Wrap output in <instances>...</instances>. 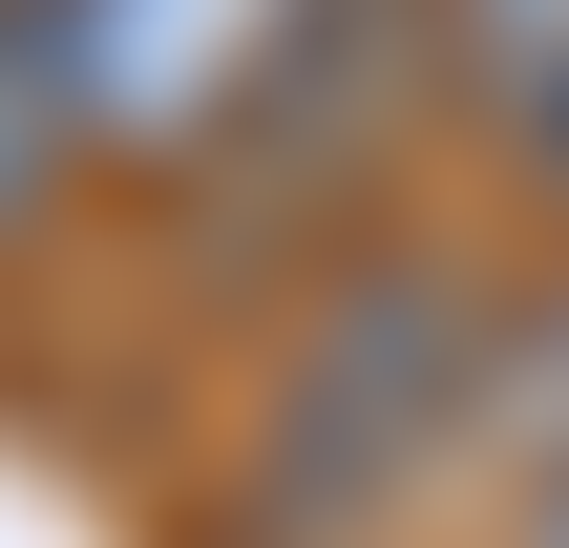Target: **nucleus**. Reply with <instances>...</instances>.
<instances>
[{"instance_id": "7ed1b4c3", "label": "nucleus", "mask_w": 569, "mask_h": 548, "mask_svg": "<svg viewBox=\"0 0 569 548\" xmlns=\"http://www.w3.org/2000/svg\"><path fill=\"white\" fill-rule=\"evenodd\" d=\"M422 42H443V106L528 190H569V0H422Z\"/></svg>"}, {"instance_id": "f257e3e1", "label": "nucleus", "mask_w": 569, "mask_h": 548, "mask_svg": "<svg viewBox=\"0 0 569 548\" xmlns=\"http://www.w3.org/2000/svg\"><path fill=\"white\" fill-rule=\"evenodd\" d=\"M486 338H507V296L465 275V253H359L296 338H274V401H253V528H359V507H401L465 422H486Z\"/></svg>"}, {"instance_id": "423d86ee", "label": "nucleus", "mask_w": 569, "mask_h": 548, "mask_svg": "<svg viewBox=\"0 0 569 548\" xmlns=\"http://www.w3.org/2000/svg\"><path fill=\"white\" fill-rule=\"evenodd\" d=\"M528 548H569V486H549V507H528Z\"/></svg>"}, {"instance_id": "20e7f679", "label": "nucleus", "mask_w": 569, "mask_h": 548, "mask_svg": "<svg viewBox=\"0 0 569 548\" xmlns=\"http://www.w3.org/2000/svg\"><path fill=\"white\" fill-rule=\"evenodd\" d=\"M465 444H507V465H528V507L569 486V275L486 338V422H465Z\"/></svg>"}, {"instance_id": "f03ea898", "label": "nucleus", "mask_w": 569, "mask_h": 548, "mask_svg": "<svg viewBox=\"0 0 569 548\" xmlns=\"http://www.w3.org/2000/svg\"><path fill=\"white\" fill-rule=\"evenodd\" d=\"M317 21H338V0H42L63 106H84L106 169H211V148H253L274 84L317 63Z\"/></svg>"}, {"instance_id": "39448f33", "label": "nucleus", "mask_w": 569, "mask_h": 548, "mask_svg": "<svg viewBox=\"0 0 569 548\" xmlns=\"http://www.w3.org/2000/svg\"><path fill=\"white\" fill-rule=\"evenodd\" d=\"M84 169V106H63V42H42V0H0V232L42 211Z\"/></svg>"}]
</instances>
